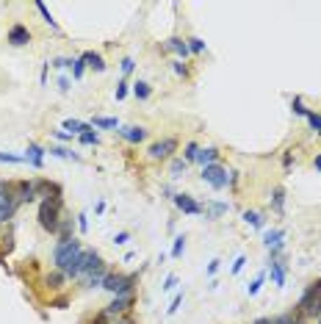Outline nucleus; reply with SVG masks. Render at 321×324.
Instances as JSON below:
<instances>
[{
    "label": "nucleus",
    "mask_w": 321,
    "mask_h": 324,
    "mask_svg": "<svg viewBox=\"0 0 321 324\" xmlns=\"http://www.w3.org/2000/svg\"><path fill=\"white\" fill-rule=\"evenodd\" d=\"M59 86H61V92H67V89H69V78H61Z\"/></svg>",
    "instance_id": "48"
},
{
    "label": "nucleus",
    "mask_w": 321,
    "mask_h": 324,
    "mask_svg": "<svg viewBox=\"0 0 321 324\" xmlns=\"http://www.w3.org/2000/svg\"><path fill=\"white\" fill-rule=\"evenodd\" d=\"M14 208H17V200H14L11 194H6L3 200H0V224L14 216Z\"/></svg>",
    "instance_id": "10"
},
{
    "label": "nucleus",
    "mask_w": 321,
    "mask_h": 324,
    "mask_svg": "<svg viewBox=\"0 0 321 324\" xmlns=\"http://www.w3.org/2000/svg\"><path fill=\"white\" fill-rule=\"evenodd\" d=\"M261 285H263V274H261V277H258V280L252 283V285H249V288H246V291H249V297H255V294L261 291Z\"/></svg>",
    "instance_id": "35"
},
{
    "label": "nucleus",
    "mask_w": 321,
    "mask_h": 324,
    "mask_svg": "<svg viewBox=\"0 0 321 324\" xmlns=\"http://www.w3.org/2000/svg\"><path fill=\"white\" fill-rule=\"evenodd\" d=\"M166 50H175L178 56H183V59L191 53V50H188V42H183V39H178V36H172L169 42H166Z\"/></svg>",
    "instance_id": "14"
},
{
    "label": "nucleus",
    "mask_w": 321,
    "mask_h": 324,
    "mask_svg": "<svg viewBox=\"0 0 321 324\" xmlns=\"http://www.w3.org/2000/svg\"><path fill=\"white\" fill-rule=\"evenodd\" d=\"M271 277H274V283H277V285H285V266L280 263V261H274V263H271Z\"/></svg>",
    "instance_id": "17"
},
{
    "label": "nucleus",
    "mask_w": 321,
    "mask_h": 324,
    "mask_svg": "<svg viewBox=\"0 0 321 324\" xmlns=\"http://www.w3.org/2000/svg\"><path fill=\"white\" fill-rule=\"evenodd\" d=\"M125 94H127V83H119V86H117V100H122Z\"/></svg>",
    "instance_id": "44"
},
{
    "label": "nucleus",
    "mask_w": 321,
    "mask_h": 324,
    "mask_svg": "<svg viewBox=\"0 0 321 324\" xmlns=\"http://www.w3.org/2000/svg\"><path fill=\"white\" fill-rule=\"evenodd\" d=\"M117 324H133V322H117Z\"/></svg>",
    "instance_id": "52"
},
{
    "label": "nucleus",
    "mask_w": 321,
    "mask_h": 324,
    "mask_svg": "<svg viewBox=\"0 0 321 324\" xmlns=\"http://www.w3.org/2000/svg\"><path fill=\"white\" fill-rule=\"evenodd\" d=\"M94 125H97V128H119V122L108 120V117H94Z\"/></svg>",
    "instance_id": "24"
},
{
    "label": "nucleus",
    "mask_w": 321,
    "mask_h": 324,
    "mask_svg": "<svg viewBox=\"0 0 321 324\" xmlns=\"http://www.w3.org/2000/svg\"><path fill=\"white\" fill-rule=\"evenodd\" d=\"M271 205H274V211H282L285 208V191L282 188H274V197H271Z\"/></svg>",
    "instance_id": "21"
},
{
    "label": "nucleus",
    "mask_w": 321,
    "mask_h": 324,
    "mask_svg": "<svg viewBox=\"0 0 321 324\" xmlns=\"http://www.w3.org/2000/svg\"><path fill=\"white\" fill-rule=\"evenodd\" d=\"M136 280H139L136 274H127V277H122V274H105L102 288L111 291V294H117V297H127V294L133 291V283Z\"/></svg>",
    "instance_id": "4"
},
{
    "label": "nucleus",
    "mask_w": 321,
    "mask_h": 324,
    "mask_svg": "<svg viewBox=\"0 0 321 324\" xmlns=\"http://www.w3.org/2000/svg\"><path fill=\"white\" fill-rule=\"evenodd\" d=\"M53 64H56L59 69H64V67H72V61H69V59H56Z\"/></svg>",
    "instance_id": "43"
},
{
    "label": "nucleus",
    "mask_w": 321,
    "mask_h": 324,
    "mask_svg": "<svg viewBox=\"0 0 321 324\" xmlns=\"http://www.w3.org/2000/svg\"><path fill=\"white\" fill-rule=\"evenodd\" d=\"M80 142H83V144H97V142H100V136L89 130V133H83V136H80Z\"/></svg>",
    "instance_id": "34"
},
{
    "label": "nucleus",
    "mask_w": 321,
    "mask_h": 324,
    "mask_svg": "<svg viewBox=\"0 0 321 324\" xmlns=\"http://www.w3.org/2000/svg\"><path fill=\"white\" fill-rule=\"evenodd\" d=\"M216 158H219V150H216V147H205V150H200V153H197V161L202 163V166H211Z\"/></svg>",
    "instance_id": "13"
},
{
    "label": "nucleus",
    "mask_w": 321,
    "mask_h": 324,
    "mask_svg": "<svg viewBox=\"0 0 321 324\" xmlns=\"http://www.w3.org/2000/svg\"><path fill=\"white\" fill-rule=\"evenodd\" d=\"M64 277H67L64 272H53V274H47V285H50V288H61V285H64Z\"/></svg>",
    "instance_id": "22"
},
{
    "label": "nucleus",
    "mask_w": 321,
    "mask_h": 324,
    "mask_svg": "<svg viewBox=\"0 0 321 324\" xmlns=\"http://www.w3.org/2000/svg\"><path fill=\"white\" fill-rule=\"evenodd\" d=\"M127 239H130L127 233H117V236H114V244H127Z\"/></svg>",
    "instance_id": "41"
},
{
    "label": "nucleus",
    "mask_w": 321,
    "mask_h": 324,
    "mask_svg": "<svg viewBox=\"0 0 321 324\" xmlns=\"http://www.w3.org/2000/svg\"><path fill=\"white\" fill-rule=\"evenodd\" d=\"M197 153H200V147L191 142V144L186 147V153H183V155H186V161H197Z\"/></svg>",
    "instance_id": "32"
},
{
    "label": "nucleus",
    "mask_w": 321,
    "mask_h": 324,
    "mask_svg": "<svg viewBox=\"0 0 321 324\" xmlns=\"http://www.w3.org/2000/svg\"><path fill=\"white\" fill-rule=\"evenodd\" d=\"M175 205H178L183 213H202V205L194 202L191 194H175Z\"/></svg>",
    "instance_id": "8"
},
{
    "label": "nucleus",
    "mask_w": 321,
    "mask_h": 324,
    "mask_svg": "<svg viewBox=\"0 0 321 324\" xmlns=\"http://www.w3.org/2000/svg\"><path fill=\"white\" fill-rule=\"evenodd\" d=\"M119 136L125 139V142H130V144H139V142H144V139H147V130L130 125V128H122V130H119Z\"/></svg>",
    "instance_id": "9"
},
{
    "label": "nucleus",
    "mask_w": 321,
    "mask_h": 324,
    "mask_svg": "<svg viewBox=\"0 0 321 324\" xmlns=\"http://www.w3.org/2000/svg\"><path fill=\"white\" fill-rule=\"evenodd\" d=\"M282 230H269L266 233V247H277V244H282Z\"/></svg>",
    "instance_id": "23"
},
{
    "label": "nucleus",
    "mask_w": 321,
    "mask_h": 324,
    "mask_svg": "<svg viewBox=\"0 0 321 324\" xmlns=\"http://www.w3.org/2000/svg\"><path fill=\"white\" fill-rule=\"evenodd\" d=\"M6 194H9V186H6V183H0V200H3Z\"/></svg>",
    "instance_id": "50"
},
{
    "label": "nucleus",
    "mask_w": 321,
    "mask_h": 324,
    "mask_svg": "<svg viewBox=\"0 0 321 324\" xmlns=\"http://www.w3.org/2000/svg\"><path fill=\"white\" fill-rule=\"evenodd\" d=\"M122 72H125V75H127V72H133V59H125V61H122Z\"/></svg>",
    "instance_id": "40"
},
{
    "label": "nucleus",
    "mask_w": 321,
    "mask_h": 324,
    "mask_svg": "<svg viewBox=\"0 0 321 324\" xmlns=\"http://www.w3.org/2000/svg\"><path fill=\"white\" fill-rule=\"evenodd\" d=\"M175 285H178V277H175V274H169V277H166V283H163V291H172Z\"/></svg>",
    "instance_id": "37"
},
{
    "label": "nucleus",
    "mask_w": 321,
    "mask_h": 324,
    "mask_svg": "<svg viewBox=\"0 0 321 324\" xmlns=\"http://www.w3.org/2000/svg\"><path fill=\"white\" fill-rule=\"evenodd\" d=\"M9 42L14 44V47H22V44L31 42V31H28L25 25H11V31H9Z\"/></svg>",
    "instance_id": "7"
},
{
    "label": "nucleus",
    "mask_w": 321,
    "mask_h": 324,
    "mask_svg": "<svg viewBox=\"0 0 321 324\" xmlns=\"http://www.w3.org/2000/svg\"><path fill=\"white\" fill-rule=\"evenodd\" d=\"M183 247H186V236H178V239H175V247H172V258L183 255Z\"/></svg>",
    "instance_id": "26"
},
{
    "label": "nucleus",
    "mask_w": 321,
    "mask_h": 324,
    "mask_svg": "<svg viewBox=\"0 0 321 324\" xmlns=\"http://www.w3.org/2000/svg\"><path fill=\"white\" fill-rule=\"evenodd\" d=\"M307 122H310V128L313 130H316V133H321V117H319V114H307Z\"/></svg>",
    "instance_id": "30"
},
{
    "label": "nucleus",
    "mask_w": 321,
    "mask_h": 324,
    "mask_svg": "<svg viewBox=\"0 0 321 324\" xmlns=\"http://www.w3.org/2000/svg\"><path fill=\"white\" fill-rule=\"evenodd\" d=\"M244 222L252 224V227H263V216L258 211H244Z\"/></svg>",
    "instance_id": "20"
},
{
    "label": "nucleus",
    "mask_w": 321,
    "mask_h": 324,
    "mask_svg": "<svg viewBox=\"0 0 321 324\" xmlns=\"http://www.w3.org/2000/svg\"><path fill=\"white\" fill-rule=\"evenodd\" d=\"M180 302H183V294H178V297L172 299V307H169V313H175V310H178V307H180Z\"/></svg>",
    "instance_id": "42"
},
{
    "label": "nucleus",
    "mask_w": 321,
    "mask_h": 324,
    "mask_svg": "<svg viewBox=\"0 0 321 324\" xmlns=\"http://www.w3.org/2000/svg\"><path fill=\"white\" fill-rule=\"evenodd\" d=\"M36 9H39V14L44 17V22H47V25H50V28H59V25H56V20L50 17V11H47V6H44V3H36Z\"/></svg>",
    "instance_id": "25"
},
{
    "label": "nucleus",
    "mask_w": 321,
    "mask_h": 324,
    "mask_svg": "<svg viewBox=\"0 0 321 324\" xmlns=\"http://www.w3.org/2000/svg\"><path fill=\"white\" fill-rule=\"evenodd\" d=\"M80 252H83L80 241H75V239L59 241V244H56V252H53V261H56V266H59V272L67 274V272H69V266L75 263L78 258H80Z\"/></svg>",
    "instance_id": "1"
},
{
    "label": "nucleus",
    "mask_w": 321,
    "mask_h": 324,
    "mask_svg": "<svg viewBox=\"0 0 321 324\" xmlns=\"http://www.w3.org/2000/svg\"><path fill=\"white\" fill-rule=\"evenodd\" d=\"M202 180H205V183H211L213 188H224L227 183H233V178H230V175L221 169V166H216V163H211V166H202Z\"/></svg>",
    "instance_id": "5"
},
{
    "label": "nucleus",
    "mask_w": 321,
    "mask_h": 324,
    "mask_svg": "<svg viewBox=\"0 0 321 324\" xmlns=\"http://www.w3.org/2000/svg\"><path fill=\"white\" fill-rule=\"evenodd\" d=\"M255 324H271V319H258Z\"/></svg>",
    "instance_id": "51"
},
{
    "label": "nucleus",
    "mask_w": 321,
    "mask_h": 324,
    "mask_svg": "<svg viewBox=\"0 0 321 324\" xmlns=\"http://www.w3.org/2000/svg\"><path fill=\"white\" fill-rule=\"evenodd\" d=\"M319 324H321V316H319Z\"/></svg>",
    "instance_id": "53"
},
{
    "label": "nucleus",
    "mask_w": 321,
    "mask_h": 324,
    "mask_svg": "<svg viewBox=\"0 0 321 324\" xmlns=\"http://www.w3.org/2000/svg\"><path fill=\"white\" fill-rule=\"evenodd\" d=\"M64 128L83 136V133H89V130H92V125H83V122H78V120H67V122H64Z\"/></svg>",
    "instance_id": "18"
},
{
    "label": "nucleus",
    "mask_w": 321,
    "mask_h": 324,
    "mask_svg": "<svg viewBox=\"0 0 321 324\" xmlns=\"http://www.w3.org/2000/svg\"><path fill=\"white\" fill-rule=\"evenodd\" d=\"M219 263H221L219 258H216V261H211V266H208V274H216V269H219Z\"/></svg>",
    "instance_id": "45"
},
{
    "label": "nucleus",
    "mask_w": 321,
    "mask_h": 324,
    "mask_svg": "<svg viewBox=\"0 0 321 324\" xmlns=\"http://www.w3.org/2000/svg\"><path fill=\"white\" fill-rule=\"evenodd\" d=\"M61 205H64V200H61L59 194L56 197H47L42 205H39V224H42L47 233H59V213H61Z\"/></svg>",
    "instance_id": "2"
},
{
    "label": "nucleus",
    "mask_w": 321,
    "mask_h": 324,
    "mask_svg": "<svg viewBox=\"0 0 321 324\" xmlns=\"http://www.w3.org/2000/svg\"><path fill=\"white\" fill-rule=\"evenodd\" d=\"M53 155H59V158H75V153H69V150H64V147H50Z\"/></svg>",
    "instance_id": "33"
},
{
    "label": "nucleus",
    "mask_w": 321,
    "mask_h": 324,
    "mask_svg": "<svg viewBox=\"0 0 321 324\" xmlns=\"http://www.w3.org/2000/svg\"><path fill=\"white\" fill-rule=\"evenodd\" d=\"M105 266H100V269H97V272H92L89 274V277H83V283L86 285H89V288H94V285H102V280H105Z\"/></svg>",
    "instance_id": "15"
},
{
    "label": "nucleus",
    "mask_w": 321,
    "mask_h": 324,
    "mask_svg": "<svg viewBox=\"0 0 321 324\" xmlns=\"http://www.w3.org/2000/svg\"><path fill=\"white\" fill-rule=\"evenodd\" d=\"M78 224H80V230H86V227H89V222H86V213H80V216H78Z\"/></svg>",
    "instance_id": "46"
},
{
    "label": "nucleus",
    "mask_w": 321,
    "mask_h": 324,
    "mask_svg": "<svg viewBox=\"0 0 321 324\" xmlns=\"http://www.w3.org/2000/svg\"><path fill=\"white\" fill-rule=\"evenodd\" d=\"M291 108H294V111L299 114V117H307V114H310L307 108H304V102L299 100V97H294V102H291Z\"/></svg>",
    "instance_id": "28"
},
{
    "label": "nucleus",
    "mask_w": 321,
    "mask_h": 324,
    "mask_svg": "<svg viewBox=\"0 0 321 324\" xmlns=\"http://www.w3.org/2000/svg\"><path fill=\"white\" fill-rule=\"evenodd\" d=\"M188 50H191V53H202L205 50V42H202V39H188Z\"/></svg>",
    "instance_id": "31"
},
{
    "label": "nucleus",
    "mask_w": 321,
    "mask_h": 324,
    "mask_svg": "<svg viewBox=\"0 0 321 324\" xmlns=\"http://www.w3.org/2000/svg\"><path fill=\"white\" fill-rule=\"evenodd\" d=\"M133 94L139 97V100H147V97L152 94V89H150V83H144V81H139V83L133 86Z\"/></svg>",
    "instance_id": "19"
},
{
    "label": "nucleus",
    "mask_w": 321,
    "mask_h": 324,
    "mask_svg": "<svg viewBox=\"0 0 321 324\" xmlns=\"http://www.w3.org/2000/svg\"><path fill=\"white\" fill-rule=\"evenodd\" d=\"M80 59H83L86 64H89V67H92V69H97V72H102V69H105V61H102L100 56H97V53H83V56H80Z\"/></svg>",
    "instance_id": "16"
},
{
    "label": "nucleus",
    "mask_w": 321,
    "mask_h": 324,
    "mask_svg": "<svg viewBox=\"0 0 321 324\" xmlns=\"http://www.w3.org/2000/svg\"><path fill=\"white\" fill-rule=\"evenodd\" d=\"M133 305V297L127 294V297H117L114 302H111L108 307H105V316H114V313H122V310H127V307Z\"/></svg>",
    "instance_id": "11"
},
{
    "label": "nucleus",
    "mask_w": 321,
    "mask_h": 324,
    "mask_svg": "<svg viewBox=\"0 0 321 324\" xmlns=\"http://www.w3.org/2000/svg\"><path fill=\"white\" fill-rule=\"evenodd\" d=\"M0 161H9V163H20L22 158H17V155H6V153H0Z\"/></svg>",
    "instance_id": "39"
},
{
    "label": "nucleus",
    "mask_w": 321,
    "mask_h": 324,
    "mask_svg": "<svg viewBox=\"0 0 321 324\" xmlns=\"http://www.w3.org/2000/svg\"><path fill=\"white\" fill-rule=\"evenodd\" d=\"M299 307H302L307 316H321V280L310 283L304 294L299 297Z\"/></svg>",
    "instance_id": "3"
},
{
    "label": "nucleus",
    "mask_w": 321,
    "mask_h": 324,
    "mask_svg": "<svg viewBox=\"0 0 321 324\" xmlns=\"http://www.w3.org/2000/svg\"><path fill=\"white\" fill-rule=\"evenodd\" d=\"M83 64H86V61H83V59H78V61H72V67H75V78H80V75H83Z\"/></svg>",
    "instance_id": "38"
},
{
    "label": "nucleus",
    "mask_w": 321,
    "mask_h": 324,
    "mask_svg": "<svg viewBox=\"0 0 321 324\" xmlns=\"http://www.w3.org/2000/svg\"><path fill=\"white\" fill-rule=\"evenodd\" d=\"M244 263H246V258H244V255H238V258H236V263H233V274L241 272V269H244Z\"/></svg>",
    "instance_id": "36"
},
{
    "label": "nucleus",
    "mask_w": 321,
    "mask_h": 324,
    "mask_svg": "<svg viewBox=\"0 0 321 324\" xmlns=\"http://www.w3.org/2000/svg\"><path fill=\"white\" fill-rule=\"evenodd\" d=\"M25 161H31L36 166V169H39V166H42V161H44V150L39 144H28V155H25Z\"/></svg>",
    "instance_id": "12"
},
{
    "label": "nucleus",
    "mask_w": 321,
    "mask_h": 324,
    "mask_svg": "<svg viewBox=\"0 0 321 324\" xmlns=\"http://www.w3.org/2000/svg\"><path fill=\"white\" fill-rule=\"evenodd\" d=\"M221 213H227V205L224 202H213L211 211H208V216H221Z\"/></svg>",
    "instance_id": "29"
},
{
    "label": "nucleus",
    "mask_w": 321,
    "mask_h": 324,
    "mask_svg": "<svg viewBox=\"0 0 321 324\" xmlns=\"http://www.w3.org/2000/svg\"><path fill=\"white\" fill-rule=\"evenodd\" d=\"M175 72H178V75H186V67H183L180 61H175Z\"/></svg>",
    "instance_id": "47"
},
{
    "label": "nucleus",
    "mask_w": 321,
    "mask_h": 324,
    "mask_svg": "<svg viewBox=\"0 0 321 324\" xmlns=\"http://www.w3.org/2000/svg\"><path fill=\"white\" fill-rule=\"evenodd\" d=\"M178 150V139H160V142H155V144L150 147V155L152 158H166V155H172Z\"/></svg>",
    "instance_id": "6"
},
{
    "label": "nucleus",
    "mask_w": 321,
    "mask_h": 324,
    "mask_svg": "<svg viewBox=\"0 0 321 324\" xmlns=\"http://www.w3.org/2000/svg\"><path fill=\"white\" fill-rule=\"evenodd\" d=\"M313 166H316V172H321V153L313 158Z\"/></svg>",
    "instance_id": "49"
},
{
    "label": "nucleus",
    "mask_w": 321,
    "mask_h": 324,
    "mask_svg": "<svg viewBox=\"0 0 321 324\" xmlns=\"http://www.w3.org/2000/svg\"><path fill=\"white\" fill-rule=\"evenodd\" d=\"M180 172H186V161L175 158V161H172V178H180Z\"/></svg>",
    "instance_id": "27"
}]
</instances>
